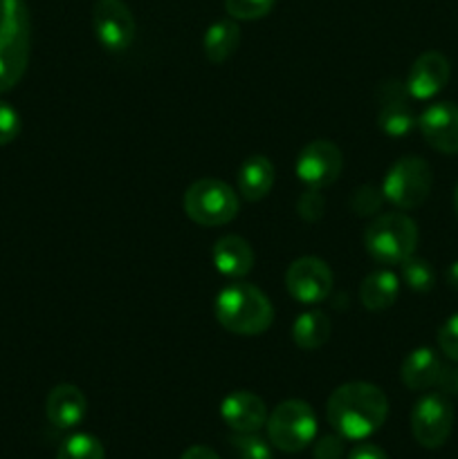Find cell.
Segmentation results:
<instances>
[{
	"instance_id": "obj_13",
	"label": "cell",
	"mask_w": 458,
	"mask_h": 459,
	"mask_svg": "<svg viewBox=\"0 0 458 459\" xmlns=\"http://www.w3.org/2000/svg\"><path fill=\"white\" fill-rule=\"evenodd\" d=\"M418 128L434 151L458 155V106L452 101H436L418 117Z\"/></svg>"
},
{
	"instance_id": "obj_14",
	"label": "cell",
	"mask_w": 458,
	"mask_h": 459,
	"mask_svg": "<svg viewBox=\"0 0 458 459\" xmlns=\"http://www.w3.org/2000/svg\"><path fill=\"white\" fill-rule=\"evenodd\" d=\"M449 74H452V65H449L447 56L436 52V49H431V52L420 54V56L413 61L407 76V83L404 85H407L411 99L429 101V99H434L436 94L447 85Z\"/></svg>"
},
{
	"instance_id": "obj_35",
	"label": "cell",
	"mask_w": 458,
	"mask_h": 459,
	"mask_svg": "<svg viewBox=\"0 0 458 459\" xmlns=\"http://www.w3.org/2000/svg\"><path fill=\"white\" fill-rule=\"evenodd\" d=\"M454 209H456V218H458V188H456V197H454Z\"/></svg>"
},
{
	"instance_id": "obj_21",
	"label": "cell",
	"mask_w": 458,
	"mask_h": 459,
	"mask_svg": "<svg viewBox=\"0 0 458 459\" xmlns=\"http://www.w3.org/2000/svg\"><path fill=\"white\" fill-rule=\"evenodd\" d=\"M241 45V25L233 18H223L214 25L207 27L205 39H202V49H205L207 61L225 63L236 54Z\"/></svg>"
},
{
	"instance_id": "obj_28",
	"label": "cell",
	"mask_w": 458,
	"mask_h": 459,
	"mask_svg": "<svg viewBox=\"0 0 458 459\" xmlns=\"http://www.w3.org/2000/svg\"><path fill=\"white\" fill-rule=\"evenodd\" d=\"M296 211L305 222H317L326 213V197L321 195L319 188H308L304 195L296 200Z\"/></svg>"
},
{
	"instance_id": "obj_2",
	"label": "cell",
	"mask_w": 458,
	"mask_h": 459,
	"mask_svg": "<svg viewBox=\"0 0 458 459\" xmlns=\"http://www.w3.org/2000/svg\"><path fill=\"white\" fill-rule=\"evenodd\" d=\"M214 316L232 334L259 336L272 325L274 307L259 287L236 281L218 291L214 300Z\"/></svg>"
},
{
	"instance_id": "obj_7",
	"label": "cell",
	"mask_w": 458,
	"mask_h": 459,
	"mask_svg": "<svg viewBox=\"0 0 458 459\" xmlns=\"http://www.w3.org/2000/svg\"><path fill=\"white\" fill-rule=\"evenodd\" d=\"M434 184L431 166L418 155H404L386 170L382 195L400 211L418 209L427 202Z\"/></svg>"
},
{
	"instance_id": "obj_15",
	"label": "cell",
	"mask_w": 458,
	"mask_h": 459,
	"mask_svg": "<svg viewBox=\"0 0 458 459\" xmlns=\"http://www.w3.org/2000/svg\"><path fill=\"white\" fill-rule=\"evenodd\" d=\"M268 406L259 394L236 390L220 403V417L233 433H259L268 424Z\"/></svg>"
},
{
	"instance_id": "obj_1",
	"label": "cell",
	"mask_w": 458,
	"mask_h": 459,
	"mask_svg": "<svg viewBox=\"0 0 458 459\" xmlns=\"http://www.w3.org/2000/svg\"><path fill=\"white\" fill-rule=\"evenodd\" d=\"M328 424L344 439H366L384 426L389 399L384 390L366 381H348L330 394L326 403Z\"/></svg>"
},
{
	"instance_id": "obj_29",
	"label": "cell",
	"mask_w": 458,
	"mask_h": 459,
	"mask_svg": "<svg viewBox=\"0 0 458 459\" xmlns=\"http://www.w3.org/2000/svg\"><path fill=\"white\" fill-rule=\"evenodd\" d=\"M438 348L447 359L458 363V314L449 316L438 330Z\"/></svg>"
},
{
	"instance_id": "obj_17",
	"label": "cell",
	"mask_w": 458,
	"mask_h": 459,
	"mask_svg": "<svg viewBox=\"0 0 458 459\" xmlns=\"http://www.w3.org/2000/svg\"><path fill=\"white\" fill-rule=\"evenodd\" d=\"M85 412H88V399L76 385L58 384L49 390L48 402H45V415L52 426L61 430L75 429L84 421Z\"/></svg>"
},
{
	"instance_id": "obj_23",
	"label": "cell",
	"mask_w": 458,
	"mask_h": 459,
	"mask_svg": "<svg viewBox=\"0 0 458 459\" xmlns=\"http://www.w3.org/2000/svg\"><path fill=\"white\" fill-rule=\"evenodd\" d=\"M57 459H106V448L94 435L75 433L61 444Z\"/></svg>"
},
{
	"instance_id": "obj_3",
	"label": "cell",
	"mask_w": 458,
	"mask_h": 459,
	"mask_svg": "<svg viewBox=\"0 0 458 459\" xmlns=\"http://www.w3.org/2000/svg\"><path fill=\"white\" fill-rule=\"evenodd\" d=\"M30 49L31 18L25 0H0V94L22 79Z\"/></svg>"
},
{
	"instance_id": "obj_12",
	"label": "cell",
	"mask_w": 458,
	"mask_h": 459,
	"mask_svg": "<svg viewBox=\"0 0 458 459\" xmlns=\"http://www.w3.org/2000/svg\"><path fill=\"white\" fill-rule=\"evenodd\" d=\"M377 126L389 137H404L418 126L407 85L391 79L377 90Z\"/></svg>"
},
{
	"instance_id": "obj_16",
	"label": "cell",
	"mask_w": 458,
	"mask_h": 459,
	"mask_svg": "<svg viewBox=\"0 0 458 459\" xmlns=\"http://www.w3.org/2000/svg\"><path fill=\"white\" fill-rule=\"evenodd\" d=\"M447 368L440 361L438 352L431 348H416L404 357L402 368H400V377L402 384L409 390L416 393H425V390L440 385L447 377Z\"/></svg>"
},
{
	"instance_id": "obj_24",
	"label": "cell",
	"mask_w": 458,
	"mask_h": 459,
	"mask_svg": "<svg viewBox=\"0 0 458 459\" xmlns=\"http://www.w3.org/2000/svg\"><path fill=\"white\" fill-rule=\"evenodd\" d=\"M400 273H402V281L407 282L409 290L418 291V294H425V291L434 290L436 273L434 267H431L425 258L409 255V258L400 264Z\"/></svg>"
},
{
	"instance_id": "obj_22",
	"label": "cell",
	"mask_w": 458,
	"mask_h": 459,
	"mask_svg": "<svg viewBox=\"0 0 458 459\" xmlns=\"http://www.w3.org/2000/svg\"><path fill=\"white\" fill-rule=\"evenodd\" d=\"M332 332V323L328 314L319 312V309H308V312L299 314L292 325V339H295L296 348L301 350H319L321 345L328 343Z\"/></svg>"
},
{
	"instance_id": "obj_27",
	"label": "cell",
	"mask_w": 458,
	"mask_h": 459,
	"mask_svg": "<svg viewBox=\"0 0 458 459\" xmlns=\"http://www.w3.org/2000/svg\"><path fill=\"white\" fill-rule=\"evenodd\" d=\"M382 204H384V195H382V191H377L375 186H371V184L359 186L357 191L353 193V200H350V206H353L355 213L364 215V218L380 213Z\"/></svg>"
},
{
	"instance_id": "obj_11",
	"label": "cell",
	"mask_w": 458,
	"mask_h": 459,
	"mask_svg": "<svg viewBox=\"0 0 458 459\" xmlns=\"http://www.w3.org/2000/svg\"><path fill=\"white\" fill-rule=\"evenodd\" d=\"M330 267L321 258L314 255H304L295 260L286 272V287L295 300L304 305H317L326 300L332 291Z\"/></svg>"
},
{
	"instance_id": "obj_34",
	"label": "cell",
	"mask_w": 458,
	"mask_h": 459,
	"mask_svg": "<svg viewBox=\"0 0 458 459\" xmlns=\"http://www.w3.org/2000/svg\"><path fill=\"white\" fill-rule=\"evenodd\" d=\"M447 282H449V287H454V290H458V260H456V263L449 264V269H447Z\"/></svg>"
},
{
	"instance_id": "obj_25",
	"label": "cell",
	"mask_w": 458,
	"mask_h": 459,
	"mask_svg": "<svg viewBox=\"0 0 458 459\" xmlns=\"http://www.w3.org/2000/svg\"><path fill=\"white\" fill-rule=\"evenodd\" d=\"M277 0H225V12L233 21H259L274 9Z\"/></svg>"
},
{
	"instance_id": "obj_8",
	"label": "cell",
	"mask_w": 458,
	"mask_h": 459,
	"mask_svg": "<svg viewBox=\"0 0 458 459\" xmlns=\"http://www.w3.org/2000/svg\"><path fill=\"white\" fill-rule=\"evenodd\" d=\"M454 429V406L443 393H429L411 411L413 439L422 448H440Z\"/></svg>"
},
{
	"instance_id": "obj_18",
	"label": "cell",
	"mask_w": 458,
	"mask_h": 459,
	"mask_svg": "<svg viewBox=\"0 0 458 459\" xmlns=\"http://www.w3.org/2000/svg\"><path fill=\"white\" fill-rule=\"evenodd\" d=\"M211 260L225 278L241 281L254 267V251H251L250 242L242 240L241 236H223L220 240H216L214 249H211Z\"/></svg>"
},
{
	"instance_id": "obj_32",
	"label": "cell",
	"mask_w": 458,
	"mask_h": 459,
	"mask_svg": "<svg viewBox=\"0 0 458 459\" xmlns=\"http://www.w3.org/2000/svg\"><path fill=\"white\" fill-rule=\"evenodd\" d=\"M348 459H389V455L375 444H359L348 453Z\"/></svg>"
},
{
	"instance_id": "obj_9",
	"label": "cell",
	"mask_w": 458,
	"mask_h": 459,
	"mask_svg": "<svg viewBox=\"0 0 458 459\" xmlns=\"http://www.w3.org/2000/svg\"><path fill=\"white\" fill-rule=\"evenodd\" d=\"M92 27L99 45L108 52H126L137 36V22L124 0H97L92 7Z\"/></svg>"
},
{
	"instance_id": "obj_31",
	"label": "cell",
	"mask_w": 458,
	"mask_h": 459,
	"mask_svg": "<svg viewBox=\"0 0 458 459\" xmlns=\"http://www.w3.org/2000/svg\"><path fill=\"white\" fill-rule=\"evenodd\" d=\"M344 455V437L339 433L337 435H321V437L314 442V459H341Z\"/></svg>"
},
{
	"instance_id": "obj_5",
	"label": "cell",
	"mask_w": 458,
	"mask_h": 459,
	"mask_svg": "<svg viewBox=\"0 0 458 459\" xmlns=\"http://www.w3.org/2000/svg\"><path fill=\"white\" fill-rule=\"evenodd\" d=\"M241 202L227 182L202 178L184 193V213L200 227H223L238 215Z\"/></svg>"
},
{
	"instance_id": "obj_19",
	"label": "cell",
	"mask_w": 458,
	"mask_h": 459,
	"mask_svg": "<svg viewBox=\"0 0 458 459\" xmlns=\"http://www.w3.org/2000/svg\"><path fill=\"white\" fill-rule=\"evenodd\" d=\"M277 179L274 164L265 155L247 157L238 170V191L247 202H259L269 195Z\"/></svg>"
},
{
	"instance_id": "obj_30",
	"label": "cell",
	"mask_w": 458,
	"mask_h": 459,
	"mask_svg": "<svg viewBox=\"0 0 458 459\" xmlns=\"http://www.w3.org/2000/svg\"><path fill=\"white\" fill-rule=\"evenodd\" d=\"M21 133V115L7 101H0V146H7Z\"/></svg>"
},
{
	"instance_id": "obj_26",
	"label": "cell",
	"mask_w": 458,
	"mask_h": 459,
	"mask_svg": "<svg viewBox=\"0 0 458 459\" xmlns=\"http://www.w3.org/2000/svg\"><path fill=\"white\" fill-rule=\"evenodd\" d=\"M232 446L241 459H274L269 439H263L259 433H236Z\"/></svg>"
},
{
	"instance_id": "obj_36",
	"label": "cell",
	"mask_w": 458,
	"mask_h": 459,
	"mask_svg": "<svg viewBox=\"0 0 458 459\" xmlns=\"http://www.w3.org/2000/svg\"><path fill=\"white\" fill-rule=\"evenodd\" d=\"M456 388H458V377H456Z\"/></svg>"
},
{
	"instance_id": "obj_10",
	"label": "cell",
	"mask_w": 458,
	"mask_h": 459,
	"mask_svg": "<svg viewBox=\"0 0 458 459\" xmlns=\"http://www.w3.org/2000/svg\"><path fill=\"white\" fill-rule=\"evenodd\" d=\"M344 169V157L337 143L330 139H313L301 148L296 157V178L308 188H326L339 179Z\"/></svg>"
},
{
	"instance_id": "obj_6",
	"label": "cell",
	"mask_w": 458,
	"mask_h": 459,
	"mask_svg": "<svg viewBox=\"0 0 458 459\" xmlns=\"http://www.w3.org/2000/svg\"><path fill=\"white\" fill-rule=\"evenodd\" d=\"M268 439L283 453H299L317 437V415L308 402L287 399L268 415Z\"/></svg>"
},
{
	"instance_id": "obj_33",
	"label": "cell",
	"mask_w": 458,
	"mask_h": 459,
	"mask_svg": "<svg viewBox=\"0 0 458 459\" xmlns=\"http://www.w3.org/2000/svg\"><path fill=\"white\" fill-rule=\"evenodd\" d=\"M180 459H220L218 453L211 451L209 446H189Z\"/></svg>"
},
{
	"instance_id": "obj_20",
	"label": "cell",
	"mask_w": 458,
	"mask_h": 459,
	"mask_svg": "<svg viewBox=\"0 0 458 459\" xmlns=\"http://www.w3.org/2000/svg\"><path fill=\"white\" fill-rule=\"evenodd\" d=\"M400 294V278L391 269H377L368 273L359 285V300L371 312H382L389 309L398 300Z\"/></svg>"
},
{
	"instance_id": "obj_4",
	"label": "cell",
	"mask_w": 458,
	"mask_h": 459,
	"mask_svg": "<svg viewBox=\"0 0 458 459\" xmlns=\"http://www.w3.org/2000/svg\"><path fill=\"white\" fill-rule=\"evenodd\" d=\"M364 247L380 264H402L416 254L418 224L402 211L377 213L364 231Z\"/></svg>"
}]
</instances>
